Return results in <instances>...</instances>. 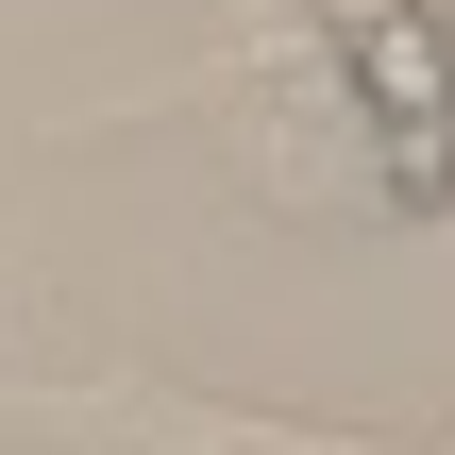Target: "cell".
Masks as SVG:
<instances>
[{
	"label": "cell",
	"instance_id": "obj_1",
	"mask_svg": "<svg viewBox=\"0 0 455 455\" xmlns=\"http://www.w3.org/2000/svg\"><path fill=\"white\" fill-rule=\"evenodd\" d=\"M304 51L371 152V203L388 220H439L455 203V17L439 0H304Z\"/></svg>",
	"mask_w": 455,
	"mask_h": 455
},
{
	"label": "cell",
	"instance_id": "obj_2",
	"mask_svg": "<svg viewBox=\"0 0 455 455\" xmlns=\"http://www.w3.org/2000/svg\"><path fill=\"white\" fill-rule=\"evenodd\" d=\"M0 455H439V439H371V422L169 388V371H68V388H0Z\"/></svg>",
	"mask_w": 455,
	"mask_h": 455
},
{
	"label": "cell",
	"instance_id": "obj_3",
	"mask_svg": "<svg viewBox=\"0 0 455 455\" xmlns=\"http://www.w3.org/2000/svg\"><path fill=\"white\" fill-rule=\"evenodd\" d=\"M439 455H455V422H439Z\"/></svg>",
	"mask_w": 455,
	"mask_h": 455
}]
</instances>
